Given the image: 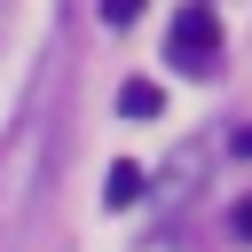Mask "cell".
<instances>
[{"mask_svg":"<svg viewBox=\"0 0 252 252\" xmlns=\"http://www.w3.org/2000/svg\"><path fill=\"white\" fill-rule=\"evenodd\" d=\"M118 110H126V118H158V110H165L158 79H126V87H118Z\"/></svg>","mask_w":252,"mask_h":252,"instance_id":"obj_2","label":"cell"},{"mask_svg":"<svg viewBox=\"0 0 252 252\" xmlns=\"http://www.w3.org/2000/svg\"><path fill=\"white\" fill-rule=\"evenodd\" d=\"M102 197H110L118 213H126V205H142V165H134V158H118V165H110V189H102Z\"/></svg>","mask_w":252,"mask_h":252,"instance_id":"obj_3","label":"cell"},{"mask_svg":"<svg viewBox=\"0 0 252 252\" xmlns=\"http://www.w3.org/2000/svg\"><path fill=\"white\" fill-rule=\"evenodd\" d=\"M228 228H236V236H244V244H252V197H244V205H236V213H228Z\"/></svg>","mask_w":252,"mask_h":252,"instance_id":"obj_5","label":"cell"},{"mask_svg":"<svg viewBox=\"0 0 252 252\" xmlns=\"http://www.w3.org/2000/svg\"><path fill=\"white\" fill-rule=\"evenodd\" d=\"M165 63H181L189 79H205V71L220 63V16H213V8H181L173 32H165Z\"/></svg>","mask_w":252,"mask_h":252,"instance_id":"obj_1","label":"cell"},{"mask_svg":"<svg viewBox=\"0 0 252 252\" xmlns=\"http://www.w3.org/2000/svg\"><path fill=\"white\" fill-rule=\"evenodd\" d=\"M134 16H142V0H102V24H118V32H126Z\"/></svg>","mask_w":252,"mask_h":252,"instance_id":"obj_4","label":"cell"},{"mask_svg":"<svg viewBox=\"0 0 252 252\" xmlns=\"http://www.w3.org/2000/svg\"><path fill=\"white\" fill-rule=\"evenodd\" d=\"M236 150H244V158H252V126H244V134H236Z\"/></svg>","mask_w":252,"mask_h":252,"instance_id":"obj_6","label":"cell"}]
</instances>
